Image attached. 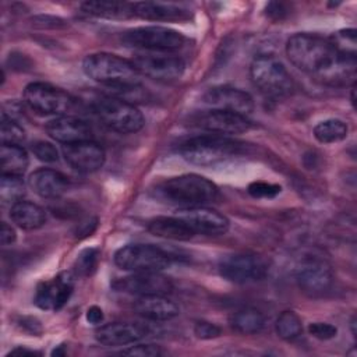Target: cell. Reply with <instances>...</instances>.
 <instances>
[{
    "mask_svg": "<svg viewBox=\"0 0 357 357\" xmlns=\"http://www.w3.org/2000/svg\"><path fill=\"white\" fill-rule=\"evenodd\" d=\"M194 123L199 128L218 135L243 134L251 128V123L245 116L216 109H211L198 114L194 119Z\"/></svg>",
    "mask_w": 357,
    "mask_h": 357,
    "instance_id": "18",
    "label": "cell"
},
{
    "mask_svg": "<svg viewBox=\"0 0 357 357\" xmlns=\"http://www.w3.org/2000/svg\"><path fill=\"white\" fill-rule=\"evenodd\" d=\"M0 160H1V174L21 176L28 165L29 158L26 151L20 145H6L1 144L0 148Z\"/></svg>",
    "mask_w": 357,
    "mask_h": 357,
    "instance_id": "28",
    "label": "cell"
},
{
    "mask_svg": "<svg viewBox=\"0 0 357 357\" xmlns=\"http://www.w3.org/2000/svg\"><path fill=\"white\" fill-rule=\"evenodd\" d=\"M282 187L279 184H272L266 181H252L248 185V194L254 198H273L280 192Z\"/></svg>",
    "mask_w": 357,
    "mask_h": 357,
    "instance_id": "36",
    "label": "cell"
},
{
    "mask_svg": "<svg viewBox=\"0 0 357 357\" xmlns=\"http://www.w3.org/2000/svg\"><path fill=\"white\" fill-rule=\"evenodd\" d=\"M84 73L93 81L109 88L139 85V73L131 60L113 53H92L82 61Z\"/></svg>",
    "mask_w": 357,
    "mask_h": 357,
    "instance_id": "4",
    "label": "cell"
},
{
    "mask_svg": "<svg viewBox=\"0 0 357 357\" xmlns=\"http://www.w3.org/2000/svg\"><path fill=\"white\" fill-rule=\"evenodd\" d=\"M286 54L293 66L322 85L346 86L356 81V56L340 53L322 36L296 33L286 43Z\"/></svg>",
    "mask_w": 357,
    "mask_h": 357,
    "instance_id": "1",
    "label": "cell"
},
{
    "mask_svg": "<svg viewBox=\"0 0 357 357\" xmlns=\"http://www.w3.org/2000/svg\"><path fill=\"white\" fill-rule=\"evenodd\" d=\"M86 321L93 325H99L103 321V311L98 305H92L86 311Z\"/></svg>",
    "mask_w": 357,
    "mask_h": 357,
    "instance_id": "42",
    "label": "cell"
},
{
    "mask_svg": "<svg viewBox=\"0 0 357 357\" xmlns=\"http://www.w3.org/2000/svg\"><path fill=\"white\" fill-rule=\"evenodd\" d=\"M25 195V184L21 176L1 174L0 180V199L3 205L13 206L15 202L21 201Z\"/></svg>",
    "mask_w": 357,
    "mask_h": 357,
    "instance_id": "30",
    "label": "cell"
},
{
    "mask_svg": "<svg viewBox=\"0 0 357 357\" xmlns=\"http://www.w3.org/2000/svg\"><path fill=\"white\" fill-rule=\"evenodd\" d=\"M134 311L151 321H169L178 315V307L160 294L141 296L134 301Z\"/></svg>",
    "mask_w": 357,
    "mask_h": 357,
    "instance_id": "22",
    "label": "cell"
},
{
    "mask_svg": "<svg viewBox=\"0 0 357 357\" xmlns=\"http://www.w3.org/2000/svg\"><path fill=\"white\" fill-rule=\"evenodd\" d=\"M351 332H353V336H356V318L354 317L351 318Z\"/></svg>",
    "mask_w": 357,
    "mask_h": 357,
    "instance_id": "44",
    "label": "cell"
},
{
    "mask_svg": "<svg viewBox=\"0 0 357 357\" xmlns=\"http://www.w3.org/2000/svg\"><path fill=\"white\" fill-rule=\"evenodd\" d=\"M275 329L279 337L284 340H294L303 333V322L293 311H283L275 322Z\"/></svg>",
    "mask_w": 357,
    "mask_h": 357,
    "instance_id": "31",
    "label": "cell"
},
{
    "mask_svg": "<svg viewBox=\"0 0 357 357\" xmlns=\"http://www.w3.org/2000/svg\"><path fill=\"white\" fill-rule=\"evenodd\" d=\"M28 184L31 190L42 198H60L68 188V178L53 169L42 167L29 174Z\"/></svg>",
    "mask_w": 357,
    "mask_h": 357,
    "instance_id": "21",
    "label": "cell"
},
{
    "mask_svg": "<svg viewBox=\"0 0 357 357\" xmlns=\"http://www.w3.org/2000/svg\"><path fill=\"white\" fill-rule=\"evenodd\" d=\"M93 110L109 130L120 134L137 132L145 124L142 113L132 103L114 96L107 95L96 99Z\"/></svg>",
    "mask_w": 357,
    "mask_h": 357,
    "instance_id": "6",
    "label": "cell"
},
{
    "mask_svg": "<svg viewBox=\"0 0 357 357\" xmlns=\"http://www.w3.org/2000/svg\"><path fill=\"white\" fill-rule=\"evenodd\" d=\"M131 63L139 75L156 81H174L183 75L185 68L183 59L165 52L137 53Z\"/></svg>",
    "mask_w": 357,
    "mask_h": 357,
    "instance_id": "11",
    "label": "cell"
},
{
    "mask_svg": "<svg viewBox=\"0 0 357 357\" xmlns=\"http://www.w3.org/2000/svg\"><path fill=\"white\" fill-rule=\"evenodd\" d=\"M0 138L1 144L6 145H20L25 139L24 128L7 113H1V124H0Z\"/></svg>",
    "mask_w": 357,
    "mask_h": 357,
    "instance_id": "33",
    "label": "cell"
},
{
    "mask_svg": "<svg viewBox=\"0 0 357 357\" xmlns=\"http://www.w3.org/2000/svg\"><path fill=\"white\" fill-rule=\"evenodd\" d=\"M126 46L145 49L148 52H173L184 45V36L178 31L166 26H138L121 35Z\"/></svg>",
    "mask_w": 357,
    "mask_h": 357,
    "instance_id": "8",
    "label": "cell"
},
{
    "mask_svg": "<svg viewBox=\"0 0 357 357\" xmlns=\"http://www.w3.org/2000/svg\"><path fill=\"white\" fill-rule=\"evenodd\" d=\"M24 100L29 109L45 116H63L74 105V99L70 93L47 82L28 84L24 89Z\"/></svg>",
    "mask_w": 357,
    "mask_h": 357,
    "instance_id": "9",
    "label": "cell"
},
{
    "mask_svg": "<svg viewBox=\"0 0 357 357\" xmlns=\"http://www.w3.org/2000/svg\"><path fill=\"white\" fill-rule=\"evenodd\" d=\"M120 354L124 356H134V357H156L162 354L158 344H137V346H130L128 349L123 350Z\"/></svg>",
    "mask_w": 357,
    "mask_h": 357,
    "instance_id": "39",
    "label": "cell"
},
{
    "mask_svg": "<svg viewBox=\"0 0 357 357\" xmlns=\"http://www.w3.org/2000/svg\"><path fill=\"white\" fill-rule=\"evenodd\" d=\"M75 275L71 272H61L53 279L43 280L36 286L33 303L46 311L60 310L70 298L74 290Z\"/></svg>",
    "mask_w": 357,
    "mask_h": 357,
    "instance_id": "14",
    "label": "cell"
},
{
    "mask_svg": "<svg viewBox=\"0 0 357 357\" xmlns=\"http://www.w3.org/2000/svg\"><path fill=\"white\" fill-rule=\"evenodd\" d=\"M296 282L304 294L319 297L331 289L333 283V272L325 259L308 257L297 265Z\"/></svg>",
    "mask_w": 357,
    "mask_h": 357,
    "instance_id": "12",
    "label": "cell"
},
{
    "mask_svg": "<svg viewBox=\"0 0 357 357\" xmlns=\"http://www.w3.org/2000/svg\"><path fill=\"white\" fill-rule=\"evenodd\" d=\"M349 134L347 124L340 119H328L314 127V137L321 144H333L346 139Z\"/></svg>",
    "mask_w": 357,
    "mask_h": 357,
    "instance_id": "29",
    "label": "cell"
},
{
    "mask_svg": "<svg viewBox=\"0 0 357 357\" xmlns=\"http://www.w3.org/2000/svg\"><path fill=\"white\" fill-rule=\"evenodd\" d=\"M132 10L134 15L149 21H180L187 17L185 10L174 4L159 1L132 3Z\"/></svg>",
    "mask_w": 357,
    "mask_h": 357,
    "instance_id": "24",
    "label": "cell"
},
{
    "mask_svg": "<svg viewBox=\"0 0 357 357\" xmlns=\"http://www.w3.org/2000/svg\"><path fill=\"white\" fill-rule=\"evenodd\" d=\"M66 162L79 173H93L99 170L106 159L105 149L95 141H81L63 146Z\"/></svg>",
    "mask_w": 357,
    "mask_h": 357,
    "instance_id": "17",
    "label": "cell"
},
{
    "mask_svg": "<svg viewBox=\"0 0 357 357\" xmlns=\"http://www.w3.org/2000/svg\"><path fill=\"white\" fill-rule=\"evenodd\" d=\"M148 230L151 234L162 238L187 241L192 238L194 231L181 220L178 216H158L148 223Z\"/></svg>",
    "mask_w": 357,
    "mask_h": 357,
    "instance_id": "23",
    "label": "cell"
},
{
    "mask_svg": "<svg viewBox=\"0 0 357 357\" xmlns=\"http://www.w3.org/2000/svg\"><path fill=\"white\" fill-rule=\"evenodd\" d=\"M11 354H28V356H33V354H39L38 351H35V350H28V349H24V347H17V349H14L13 351H10V356Z\"/></svg>",
    "mask_w": 357,
    "mask_h": 357,
    "instance_id": "43",
    "label": "cell"
},
{
    "mask_svg": "<svg viewBox=\"0 0 357 357\" xmlns=\"http://www.w3.org/2000/svg\"><path fill=\"white\" fill-rule=\"evenodd\" d=\"M289 10L283 3H278V1H272L266 6V15L275 21H280L287 15Z\"/></svg>",
    "mask_w": 357,
    "mask_h": 357,
    "instance_id": "40",
    "label": "cell"
},
{
    "mask_svg": "<svg viewBox=\"0 0 357 357\" xmlns=\"http://www.w3.org/2000/svg\"><path fill=\"white\" fill-rule=\"evenodd\" d=\"M46 132L50 138L64 145L92 139L89 124L82 119L67 114L52 119L46 124Z\"/></svg>",
    "mask_w": 357,
    "mask_h": 357,
    "instance_id": "19",
    "label": "cell"
},
{
    "mask_svg": "<svg viewBox=\"0 0 357 357\" xmlns=\"http://www.w3.org/2000/svg\"><path fill=\"white\" fill-rule=\"evenodd\" d=\"M331 43L343 54L356 56V29H342L329 38Z\"/></svg>",
    "mask_w": 357,
    "mask_h": 357,
    "instance_id": "34",
    "label": "cell"
},
{
    "mask_svg": "<svg viewBox=\"0 0 357 357\" xmlns=\"http://www.w3.org/2000/svg\"><path fill=\"white\" fill-rule=\"evenodd\" d=\"M202 100L211 109L226 110L241 116H247L254 110V99L248 92L227 85L211 88L205 92Z\"/></svg>",
    "mask_w": 357,
    "mask_h": 357,
    "instance_id": "16",
    "label": "cell"
},
{
    "mask_svg": "<svg viewBox=\"0 0 357 357\" xmlns=\"http://www.w3.org/2000/svg\"><path fill=\"white\" fill-rule=\"evenodd\" d=\"M31 149H32L33 155L45 163H52L59 159L57 148L47 141H36L32 144Z\"/></svg>",
    "mask_w": 357,
    "mask_h": 357,
    "instance_id": "35",
    "label": "cell"
},
{
    "mask_svg": "<svg viewBox=\"0 0 357 357\" xmlns=\"http://www.w3.org/2000/svg\"><path fill=\"white\" fill-rule=\"evenodd\" d=\"M308 332L315 339L329 340V339H333L336 336L337 328L328 324V322H312L308 326Z\"/></svg>",
    "mask_w": 357,
    "mask_h": 357,
    "instance_id": "37",
    "label": "cell"
},
{
    "mask_svg": "<svg viewBox=\"0 0 357 357\" xmlns=\"http://www.w3.org/2000/svg\"><path fill=\"white\" fill-rule=\"evenodd\" d=\"M148 336V328L138 324L112 322L96 329L95 337L103 346H127Z\"/></svg>",
    "mask_w": 357,
    "mask_h": 357,
    "instance_id": "20",
    "label": "cell"
},
{
    "mask_svg": "<svg viewBox=\"0 0 357 357\" xmlns=\"http://www.w3.org/2000/svg\"><path fill=\"white\" fill-rule=\"evenodd\" d=\"M194 333L198 339L209 340L220 336L222 329L216 324H212L209 321H197L194 325Z\"/></svg>",
    "mask_w": 357,
    "mask_h": 357,
    "instance_id": "38",
    "label": "cell"
},
{
    "mask_svg": "<svg viewBox=\"0 0 357 357\" xmlns=\"http://www.w3.org/2000/svg\"><path fill=\"white\" fill-rule=\"evenodd\" d=\"M112 287L116 291H123L134 296H166L173 290L170 278L160 272H134V275L113 280Z\"/></svg>",
    "mask_w": 357,
    "mask_h": 357,
    "instance_id": "13",
    "label": "cell"
},
{
    "mask_svg": "<svg viewBox=\"0 0 357 357\" xmlns=\"http://www.w3.org/2000/svg\"><path fill=\"white\" fill-rule=\"evenodd\" d=\"M153 195L160 202L178 208H191L213 202L219 195V190L206 177L191 173L163 180L155 187Z\"/></svg>",
    "mask_w": 357,
    "mask_h": 357,
    "instance_id": "2",
    "label": "cell"
},
{
    "mask_svg": "<svg viewBox=\"0 0 357 357\" xmlns=\"http://www.w3.org/2000/svg\"><path fill=\"white\" fill-rule=\"evenodd\" d=\"M114 264L130 272H160L170 265V255L152 244H127L116 251Z\"/></svg>",
    "mask_w": 357,
    "mask_h": 357,
    "instance_id": "7",
    "label": "cell"
},
{
    "mask_svg": "<svg viewBox=\"0 0 357 357\" xmlns=\"http://www.w3.org/2000/svg\"><path fill=\"white\" fill-rule=\"evenodd\" d=\"M250 75L254 85L271 99L290 96L294 91V81L283 63L269 54L255 57L250 66Z\"/></svg>",
    "mask_w": 357,
    "mask_h": 357,
    "instance_id": "5",
    "label": "cell"
},
{
    "mask_svg": "<svg viewBox=\"0 0 357 357\" xmlns=\"http://www.w3.org/2000/svg\"><path fill=\"white\" fill-rule=\"evenodd\" d=\"M84 13L106 20H127L134 17L132 3L126 1H100V0H88L81 3Z\"/></svg>",
    "mask_w": 357,
    "mask_h": 357,
    "instance_id": "26",
    "label": "cell"
},
{
    "mask_svg": "<svg viewBox=\"0 0 357 357\" xmlns=\"http://www.w3.org/2000/svg\"><path fill=\"white\" fill-rule=\"evenodd\" d=\"M15 231H14V229L10 226V225H7L6 222H3L1 223V229H0V240H1V244L3 245H8V244H11V243H14L15 241Z\"/></svg>",
    "mask_w": 357,
    "mask_h": 357,
    "instance_id": "41",
    "label": "cell"
},
{
    "mask_svg": "<svg viewBox=\"0 0 357 357\" xmlns=\"http://www.w3.org/2000/svg\"><path fill=\"white\" fill-rule=\"evenodd\" d=\"M229 324L238 333L254 335L264 329L265 317L259 310L254 307H244L231 314Z\"/></svg>",
    "mask_w": 357,
    "mask_h": 357,
    "instance_id": "27",
    "label": "cell"
},
{
    "mask_svg": "<svg viewBox=\"0 0 357 357\" xmlns=\"http://www.w3.org/2000/svg\"><path fill=\"white\" fill-rule=\"evenodd\" d=\"M11 220L24 230H35L45 225L46 212L38 204L21 199L10 206Z\"/></svg>",
    "mask_w": 357,
    "mask_h": 357,
    "instance_id": "25",
    "label": "cell"
},
{
    "mask_svg": "<svg viewBox=\"0 0 357 357\" xmlns=\"http://www.w3.org/2000/svg\"><path fill=\"white\" fill-rule=\"evenodd\" d=\"M244 144L225 135H201L184 141L180 146V155L191 165L216 166L229 162L244 153Z\"/></svg>",
    "mask_w": 357,
    "mask_h": 357,
    "instance_id": "3",
    "label": "cell"
},
{
    "mask_svg": "<svg viewBox=\"0 0 357 357\" xmlns=\"http://www.w3.org/2000/svg\"><path fill=\"white\" fill-rule=\"evenodd\" d=\"M98 261H99V250L95 247L91 248H85L82 250L74 265H73V272L75 276H81V278H86L91 276L98 266Z\"/></svg>",
    "mask_w": 357,
    "mask_h": 357,
    "instance_id": "32",
    "label": "cell"
},
{
    "mask_svg": "<svg viewBox=\"0 0 357 357\" xmlns=\"http://www.w3.org/2000/svg\"><path fill=\"white\" fill-rule=\"evenodd\" d=\"M218 269L223 279L243 284L264 279L268 273V264L257 254L237 252L222 257Z\"/></svg>",
    "mask_w": 357,
    "mask_h": 357,
    "instance_id": "10",
    "label": "cell"
},
{
    "mask_svg": "<svg viewBox=\"0 0 357 357\" xmlns=\"http://www.w3.org/2000/svg\"><path fill=\"white\" fill-rule=\"evenodd\" d=\"M185 225L194 231V234L205 236H219L229 230V219L220 212L205 208V206H191L180 208L176 213Z\"/></svg>",
    "mask_w": 357,
    "mask_h": 357,
    "instance_id": "15",
    "label": "cell"
}]
</instances>
